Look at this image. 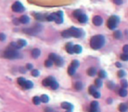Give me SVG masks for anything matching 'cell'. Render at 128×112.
Here are the masks:
<instances>
[{"mask_svg": "<svg viewBox=\"0 0 128 112\" xmlns=\"http://www.w3.org/2000/svg\"><path fill=\"white\" fill-rule=\"evenodd\" d=\"M96 86H90V88H89V93H90V95H93V94L96 91Z\"/></svg>", "mask_w": 128, "mask_h": 112, "instance_id": "34", "label": "cell"}, {"mask_svg": "<svg viewBox=\"0 0 128 112\" xmlns=\"http://www.w3.org/2000/svg\"><path fill=\"white\" fill-rule=\"evenodd\" d=\"M65 49H66L67 53H69V54H74V46H73V44L71 43V42H69V43L66 44Z\"/></svg>", "mask_w": 128, "mask_h": 112, "instance_id": "10", "label": "cell"}, {"mask_svg": "<svg viewBox=\"0 0 128 112\" xmlns=\"http://www.w3.org/2000/svg\"><path fill=\"white\" fill-rule=\"evenodd\" d=\"M71 66H72L73 67H75V68H77L79 67V61L76 60H74L72 62H71Z\"/></svg>", "mask_w": 128, "mask_h": 112, "instance_id": "35", "label": "cell"}, {"mask_svg": "<svg viewBox=\"0 0 128 112\" xmlns=\"http://www.w3.org/2000/svg\"><path fill=\"white\" fill-rule=\"evenodd\" d=\"M40 55H41V50H40V49L34 48L32 51V58L36 59V58H38Z\"/></svg>", "mask_w": 128, "mask_h": 112, "instance_id": "12", "label": "cell"}, {"mask_svg": "<svg viewBox=\"0 0 128 112\" xmlns=\"http://www.w3.org/2000/svg\"><path fill=\"white\" fill-rule=\"evenodd\" d=\"M32 76H34V77H37L40 75V72H39V70L37 69H32Z\"/></svg>", "mask_w": 128, "mask_h": 112, "instance_id": "41", "label": "cell"}, {"mask_svg": "<svg viewBox=\"0 0 128 112\" xmlns=\"http://www.w3.org/2000/svg\"><path fill=\"white\" fill-rule=\"evenodd\" d=\"M98 76L99 78H101V79H104V78H106L107 75H106V73L104 71V70H100L98 73Z\"/></svg>", "mask_w": 128, "mask_h": 112, "instance_id": "32", "label": "cell"}, {"mask_svg": "<svg viewBox=\"0 0 128 112\" xmlns=\"http://www.w3.org/2000/svg\"><path fill=\"white\" fill-rule=\"evenodd\" d=\"M58 57H59V56H58V55H56L55 54H49V59H50L51 60H53L54 62L55 61V60H56V59H57Z\"/></svg>", "mask_w": 128, "mask_h": 112, "instance_id": "36", "label": "cell"}, {"mask_svg": "<svg viewBox=\"0 0 128 112\" xmlns=\"http://www.w3.org/2000/svg\"><path fill=\"white\" fill-rule=\"evenodd\" d=\"M12 11L15 12H22L25 11V7H24V5L20 3V2H18V1L15 2V3L12 4Z\"/></svg>", "mask_w": 128, "mask_h": 112, "instance_id": "6", "label": "cell"}, {"mask_svg": "<svg viewBox=\"0 0 128 112\" xmlns=\"http://www.w3.org/2000/svg\"><path fill=\"white\" fill-rule=\"evenodd\" d=\"M82 51V48L81 46H79V45L74 46V53H76V54H81Z\"/></svg>", "mask_w": 128, "mask_h": 112, "instance_id": "20", "label": "cell"}, {"mask_svg": "<svg viewBox=\"0 0 128 112\" xmlns=\"http://www.w3.org/2000/svg\"><path fill=\"white\" fill-rule=\"evenodd\" d=\"M53 64H54V61L51 60L50 59H48V60H47L45 61V66L47 67H51L53 66Z\"/></svg>", "mask_w": 128, "mask_h": 112, "instance_id": "31", "label": "cell"}, {"mask_svg": "<svg viewBox=\"0 0 128 112\" xmlns=\"http://www.w3.org/2000/svg\"><path fill=\"white\" fill-rule=\"evenodd\" d=\"M115 65H116V67H122V65H121L119 62H116Z\"/></svg>", "mask_w": 128, "mask_h": 112, "instance_id": "52", "label": "cell"}, {"mask_svg": "<svg viewBox=\"0 0 128 112\" xmlns=\"http://www.w3.org/2000/svg\"><path fill=\"white\" fill-rule=\"evenodd\" d=\"M66 112H72V110H71V109H68V110H67Z\"/></svg>", "mask_w": 128, "mask_h": 112, "instance_id": "54", "label": "cell"}, {"mask_svg": "<svg viewBox=\"0 0 128 112\" xmlns=\"http://www.w3.org/2000/svg\"><path fill=\"white\" fill-rule=\"evenodd\" d=\"M105 43V39L103 35H95L90 39V47L94 50H98L101 47L104 46Z\"/></svg>", "mask_w": 128, "mask_h": 112, "instance_id": "1", "label": "cell"}, {"mask_svg": "<svg viewBox=\"0 0 128 112\" xmlns=\"http://www.w3.org/2000/svg\"><path fill=\"white\" fill-rule=\"evenodd\" d=\"M26 69H27V70H32V64H27V65H26Z\"/></svg>", "mask_w": 128, "mask_h": 112, "instance_id": "49", "label": "cell"}, {"mask_svg": "<svg viewBox=\"0 0 128 112\" xmlns=\"http://www.w3.org/2000/svg\"><path fill=\"white\" fill-rule=\"evenodd\" d=\"M77 19H78V21L81 24H85L88 21V17L85 14L82 13V14L80 15L78 18H77Z\"/></svg>", "mask_w": 128, "mask_h": 112, "instance_id": "11", "label": "cell"}, {"mask_svg": "<svg viewBox=\"0 0 128 112\" xmlns=\"http://www.w3.org/2000/svg\"><path fill=\"white\" fill-rule=\"evenodd\" d=\"M102 85H103V82H102V81H101V78H97V79L95 80V86H96V88H101Z\"/></svg>", "mask_w": 128, "mask_h": 112, "instance_id": "23", "label": "cell"}, {"mask_svg": "<svg viewBox=\"0 0 128 112\" xmlns=\"http://www.w3.org/2000/svg\"><path fill=\"white\" fill-rule=\"evenodd\" d=\"M127 109H128V107L125 103H121L119 104V110L120 112H126Z\"/></svg>", "mask_w": 128, "mask_h": 112, "instance_id": "16", "label": "cell"}, {"mask_svg": "<svg viewBox=\"0 0 128 112\" xmlns=\"http://www.w3.org/2000/svg\"><path fill=\"white\" fill-rule=\"evenodd\" d=\"M18 46H20V47H22V46H26V41L25 40H18Z\"/></svg>", "mask_w": 128, "mask_h": 112, "instance_id": "33", "label": "cell"}, {"mask_svg": "<svg viewBox=\"0 0 128 112\" xmlns=\"http://www.w3.org/2000/svg\"><path fill=\"white\" fill-rule=\"evenodd\" d=\"M61 108H62V109H71V110H72L73 106H72V104L69 103H67V102H64V103H61Z\"/></svg>", "mask_w": 128, "mask_h": 112, "instance_id": "14", "label": "cell"}, {"mask_svg": "<svg viewBox=\"0 0 128 112\" xmlns=\"http://www.w3.org/2000/svg\"><path fill=\"white\" fill-rule=\"evenodd\" d=\"M97 107H98V103L96 101H93L90 103V108H92V109H97Z\"/></svg>", "mask_w": 128, "mask_h": 112, "instance_id": "38", "label": "cell"}, {"mask_svg": "<svg viewBox=\"0 0 128 112\" xmlns=\"http://www.w3.org/2000/svg\"><path fill=\"white\" fill-rule=\"evenodd\" d=\"M100 95H100V93H99L98 91H96V92L93 94V96L95 98H99V97H100Z\"/></svg>", "mask_w": 128, "mask_h": 112, "instance_id": "47", "label": "cell"}, {"mask_svg": "<svg viewBox=\"0 0 128 112\" xmlns=\"http://www.w3.org/2000/svg\"><path fill=\"white\" fill-rule=\"evenodd\" d=\"M107 103H112V100H111V98H109V99L107 100Z\"/></svg>", "mask_w": 128, "mask_h": 112, "instance_id": "53", "label": "cell"}, {"mask_svg": "<svg viewBox=\"0 0 128 112\" xmlns=\"http://www.w3.org/2000/svg\"><path fill=\"white\" fill-rule=\"evenodd\" d=\"M113 3L115 4H117V5H120L123 3V1L122 0H113Z\"/></svg>", "mask_w": 128, "mask_h": 112, "instance_id": "45", "label": "cell"}, {"mask_svg": "<svg viewBox=\"0 0 128 112\" xmlns=\"http://www.w3.org/2000/svg\"><path fill=\"white\" fill-rule=\"evenodd\" d=\"M5 38H6V36L4 33H0V40L1 41H4V40H5Z\"/></svg>", "mask_w": 128, "mask_h": 112, "instance_id": "48", "label": "cell"}, {"mask_svg": "<svg viewBox=\"0 0 128 112\" xmlns=\"http://www.w3.org/2000/svg\"><path fill=\"white\" fill-rule=\"evenodd\" d=\"M41 30V27L40 26H35L34 27H31L29 29H25L24 32L26 33H28L30 35H35L37 34L38 32H40V31Z\"/></svg>", "mask_w": 128, "mask_h": 112, "instance_id": "7", "label": "cell"}, {"mask_svg": "<svg viewBox=\"0 0 128 112\" xmlns=\"http://www.w3.org/2000/svg\"><path fill=\"white\" fill-rule=\"evenodd\" d=\"M119 95L120 96H122V97H125L127 95V90H126V89H124V88L120 89L119 90Z\"/></svg>", "mask_w": 128, "mask_h": 112, "instance_id": "17", "label": "cell"}, {"mask_svg": "<svg viewBox=\"0 0 128 112\" xmlns=\"http://www.w3.org/2000/svg\"><path fill=\"white\" fill-rule=\"evenodd\" d=\"M41 101L44 103H48V101H49V97H48V95H42L41 96Z\"/></svg>", "mask_w": 128, "mask_h": 112, "instance_id": "24", "label": "cell"}, {"mask_svg": "<svg viewBox=\"0 0 128 112\" xmlns=\"http://www.w3.org/2000/svg\"><path fill=\"white\" fill-rule=\"evenodd\" d=\"M120 59L125 61H128V53L127 54H123L120 55Z\"/></svg>", "mask_w": 128, "mask_h": 112, "instance_id": "40", "label": "cell"}, {"mask_svg": "<svg viewBox=\"0 0 128 112\" xmlns=\"http://www.w3.org/2000/svg\"><path fill=\"white\" fill-rule=\"evenodd\" d=\"M54 80H55V79H54V77H52V76H49V77L44 79L43 81H42V84H43L45 87H50V86H51L52 81Z\"/></svg>", "mask_w": 128, "mask_h": 112, "instance_id": "9", "label": "cell"}, {"mask_svg": "<svg viewBox=\"0 0 128 112\" xmlns=\"http://www.w3.org/2000/svg\"><path fill=\"white\" fill-rule=\"evenodd\" d=\"M118 76L119 78H122V77H125V72L124 70H119V72H118Z\"/></svg>", "mask_w": 128, "mask_h": 112, "instance_id": "42", "label": "cell"}, {"mask_svg": "<svg viewBox=\"0 0 128 112\" xmlns=\"http://www.w3.org/2000/svg\"><path fill=\"white\" fill-rule=\"evenodd\" d=\"M107 87L110 89H114V87H115V84H114L113 82H111V81H109V82L107 83Z\"/></svg>", "mask_w": 128, "mask_h": 112, "instance_id": "43", "label": "cell"}, {"mask_svg": "<svg viewBox=\"0 0 128 112\" xmlns=\"http://www.w3.org/2000/svg\"><path fill=\"white\" fill-rule=\"evenodd\" d=\"M82 12L80 10H76V11H75V12H73V15H74V17L77 18H78L79 16L82 14Z\"/></svg>", "mask_w": 128, "mask_h": 112, "instance_id": "39", "label": "cell"}, {"mask_svg": "<svg viewBox=\"0 0 128 112\" xmlns=\"http://www.w3.org/2000/svg\"><path fill=\"white\" fill-rule=\"evenodd\" d=\"M55 63L56 66L58 67H61L62 65H63V60H62V59H61L60 56H59L57 59L55 60Z\"/></svg>", "mask_w": 128, "mask_h": 112, "instance_id": "22", "label": "cell"}, {"mask_svg": "<svg viewBox=\"0 0 128 112\" xmlns=\"http://www.w3.org/2000/svg\"><path fill=\"white\" fill-rule=\"evenodd\" d=\"M50 87H51V89H52L55 90V89H57L59 88V84L55 80H54L52 81V83H51V86H50Z\"/></svg>", "mask_w": 128, "mask_h": 112, "instance_id": "25", "label": "cell"}, {"mask_svg": "<svg viewBox=\"0 0 128 112\" xmlns=\"http://www.w3.org/2000/svg\"><path fill=\"white\" fill-rule=\"evenodd\" d=\"M19 22H20L21 24H27L29 23V18L27 17V16H26V15H23V16H21L20 18H19Z\"/></svg>", "mask_w": 128, "mask_h": 112, "instance_id": "13", "label": "cell"}, {"mask_svg": "<svg viewBox=\"0 0 128 112\" xmlns=\"http://www.w3.org/2000/svg\"><path fill=\"white\" fill-rule=\"evenodd\" d=\"M121 86H122V88H124V89H126L128 87V82H127V81L125 80V79H123L122 81H121Z\"/></svg>", "mask_w": 128, "mask_h": 112, "instance_id": "37", "label": "cell"}, {"mask_svg": "<svg viewBox=\"0 0 128 112\" xmlns=\"http://www.w3.org/2000/svg\"><path fill=\"white\" fill-rule=\"evenodd\" d=\"M123 51L125 54H127L128 53V45H125V46H123Z\"/></svg>", "mask_w": 128, "mask_h": 112, "instance_id": "46", "label": "cell"}, {"mask_svg": "<svg viewBox=\"0 0 128 112\" xmlns=\"http://www.w3.org/2000/svg\"><path fill=\"white\" fill-rule=\"evenodd\" d=\"M90 112H97V109H92V108H90Z\"/></svg>", "mask_w": 128, "mask_h": 112, "instance_id": "51", "label": "cell"}, {"mask_svg": "<svg viewBox=\"0 0 128 112\" xmlns=\"http://www.w3.org/2000/svg\"><path fill=\"white\" fill-rule=\"evenodd\" d=\"M70 32V34H71V37H75V38H80L83 35V32L82 31L81 29L76 28V27H71V28L69 29Z\"/></svg>", "mask_w": 128, "mask_h": 112, "instance_id": "4", "label": "cell"}, {"mask_svg": "<svg viewBox=\"0 0 128 112\" xmlns=\"http://www.w3.org/2000/svg\"><path fill=\"white\" fill-rule=\"evenodd\" d=\"M119 23V18L118 17V16H115V15L111 16L107 21L108 28L111 29V30H114L117 27Z\"/></svg>", "mask_w": 128, "mask_h": 112, "instance_id": "3", "label": "cell"}, {"mask_svg": "<svg viewBox=\"0 0 128 112\" xmlns=\"http://www.w3.org/2000/svg\"><path fill=\"white\" fill-rule=\"evenodd\" d=\"M32 87H33V83H32V81H26L24 88L26 89H32Z\"/></svg>", "mask_w": 128, "mask_h": 112, "instance_id": "19", "label": "cell"}, {"mask_svg": "<svg viewBox=\"0 0 128 112\" xmlns=\"http://www.w3.org/2000/svg\"><path fill=\"white\" fill-rule=\"evenodd\" d=\"M41 97H39V96H34V97L32 98V103L35 104V105H39V104L41 103Z\"/></svg>", "mask_w": 128, "mask_h": 112, "instance_id": "27", "label": "cell"}, {"mask_svg": "<svg viewBox=\"0 0 128 112\" xmlns=\"http://www.w3.org/2000/svg\"><path fill=\"white\" fill-rule=\"evenodd\" d=\"M4 56L6 58V59H18V58L21 57V54L19 53L18 52V50L13 48H9L8 50H6L5 54H4Z\"/></svg>", "mask_w": 128, "mask_h": 112, "instance_id": "2", "label": "cell"}, {"mask_svg": "<svg viewBox=\"0 0 128 112\" xmlns=\"http://www.w3.org/2000/svg\"><path fill=\"white\" fill-rule=\"evenodd\" d=\"M76 69L75 67H73L72 66H70L69 68H68V73H69V75H75V73H76Z\"/></svg>", "mask_w": 128, "mask_h": 112, "instance_id": "26", "label": "cell"}, {"mask_svg": "<svg viewBox=\"0 0 128 112\" xmlns=\"http://www.w3.org/2000/svg\"><path fill=\"white\" fill-rule=\"evenodd\" d=\"M46 19H47V21H54V17H53L52 14L47 15V16H46Z\"/></svg>", "mask_w": 128, "mask_h": 112, "instance_id": "44", "label": "cell"}, {"mask_svg": "<svg viewBox=\"0 0 128 112\" xmlns=\"http://www.w3.org/2000/svg\"><path fill=\"white\" fill-rule=\"evenodd\" d=\"M45 112H53V109L51 108H46L45 109Z\"/></svg>", "mask_w": 128, "mask_h": 112, "instance_id": "50", "label": "cell"}, {"mask_svg": "<svg viewBox=\"0 0 128 112\" xmlns=\"http://www.w3.org/2000/svg\"><path fill=\"white\" fill-rule=\"evenodd\" d=\"M113 37L115 38V39H117V40H119V39H121V37H122V33H121V32H120V31L117 30V31H115V32H114Z\"/></svg>", "mask_w": 128, "mask_h": 112, "instance_id": "21", "label": "cell"}, {"mask_svg": "<svg viewBox=\"0 0 128 112\" xmlns=\"http://www.w3.org/2000/svg\"><path fill=\"white\" fill-rule=\"evenodd\" d=\"M26 81L25 80L23 77H19L18 79V83L19 84L20 86H22V87L25 86V83H26Z\"/></svg>", "mask_w": 128, "mask_h": 112, "instance_id": "29", "label": "cell"}, {"mask_svg": "<svg viewBox=\"0 0 128 112\" xmlns=\"http://www.w3.org/2000/svg\"><path fill=\"white\" fill-rule=\"evenodd\" d=\"M75 89H76V90H82V83L80 82V81L76 82V83H75Z\"/></svg>", "mask_w": 128, "mask_h": 112, "instance_id": "30", "label": "cell"}, {"mask_svg": "<svg viewBox=\"0 0 128 112\" xmlns=\"http://www.w3.org/2000/svg\"><path fill=\"white\" fill-rule=\"evenodd\" d=\"M87 74L88 75H90V76H94V75L96 74V70L95 67H90V68L87 70Z\"/></svg>", "mask_w": 128, "mask_h": 112, "instance_id": "15", "label": "cell"}, {"mask_svg": "<svg viewBox=\"0 0 128 112\" xmlns=\"http://www.w3.org/2000/svg\"><path fill=\"white\" fill-rule=\"evenodd\" d=\"M61 35H62V37H64V38L71 37V34H70L69 30H65V31H63V32H61Z\"/></svg>", "mask_w": 128, "mask_h": 112, "instance_id": "28", "label": "cell"}, {"mask_svg": "<svg viewBox=\"0 0 128 112\" xmlns=\"http://www.w3.org/2000/svg\"><path fill=\"white\" fill-rule=\"evenodd\" d=\"M92 22H93V24L95 25L96 26H101L103 24V18L100 16H95V17L93 18V19H92Z\"/></svg>", "mask_w": 128, "mask_h": 112, "instance_id": "8", "label": "cell"}, {"mask_svg": "<svg viewBox=\"0 0 128 112\" xmlns=\"http://www.w3.org/2000/svg\"><path fill=\"white\" fill-rule=\"evenodd\" d=\"M54 17V21H55L57 24H61L63 22V12L59 11L56 13H52Z\"/></svg>", "mask_w": 128, "mask_h": 112, "instance_id": "5", "label": "cell"}, {"mask_svg": "<svg viewBox=\"0 0 128 112\" xmlns=\"http://www.w3.org/2000/svg\"><path fill=\"white\" fill-rule=\"evenodd\" d=\"M33 16H34L36 19L40 20V21H43L46 18V16H43L42 14H40V13H35V14H33Z\"/></svg>", "mask_w": 128, "mask_h": 112, "instance_id": "18", "label": "cell"}]
</instances>
